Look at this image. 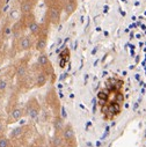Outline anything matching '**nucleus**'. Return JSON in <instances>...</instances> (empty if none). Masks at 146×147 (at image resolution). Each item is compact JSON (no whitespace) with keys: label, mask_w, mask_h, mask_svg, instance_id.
Segmentation results:
<instances>
[{"label":"nucleus","mask_w":146,"mask_h":147,"mask_svg":"<svg viewBox=\"0 0 146 147\" xmlns=\"http://www.w3.org/2000/svg\"><path fill=\"white\" fill-rule=\"evenodd\" d=\"M64 7V1L62 0H57V1L50 6H48V12H47V20L50 24L52 26H58L62 19V12Z\"/></svg>","instance_id":"f257e3e1"},{"label":"nucleus","mask_w":146,"mask_h":147,"mask_svg":"<svg viewBox=\"0 0 146 147\" xmlns=\"http://www.w3.org/2000/svg\"><path fill=\"white\" fill-rule=\"evenodd\" d=\"M60 133H62V137H63L66 146H68V147H76V145H77L76 132H74V130H73L72 125H70V124L64 125V127H63Z\"/></svg>","instance_id":"f03ea898"},{"label":"nucleus","mask_w":146,"mask_h":147,"mask_svg":"<svg viewBox=\"0 0 146 147\" xmlns=\"http://www.w3.org/2000/svg\"><path fill=\"white\" fill-rule=\"evenodd\" d=\"M23 110H24V115H27L31 119H35L40 114V104L36 101V98H31L28 102L26 109H23Z\"/></svg>","instance_id":"7ed1b4c3"},{"label":"nucleus","mask_w":146,"mask_h":147,"mask_svg":"<svg viewBox=\"0 0 146 147\" xmlns=\"http://www.w3.org/2000/svg\"><path fill=\"white\" fill-rule=\"evenodd\" d=\"M16 45H18V50L20 52L30 50L31 47H32V38H31V36L23 35V36H20V37H18V44Z\"/></svg>","instance_id":"20e7f679"},{"label":"nucleus","mask_w":146,"mask_h":147,"mask_svg":"<svg viewBox=\"0 0 146 147\" xmlns=\"http://www.w3.org/2000/svg\"><path fill=\"white\" fill-rule=\"evenodd\" d=\"M48 45V34H40L35 42V49L39 52H44Z\"/></svg>","instance_id":"39448f33"},{"label":"nucleus","mask_w":146,"mask_h":147,"mask_svg":"<svg viewBox=\"0 0 146 147\" xmlns=\"http://www.w3.org/2000/svg\"><path fill=\"white\" fill-rule=\"evenodd\" d=\"M35 5H36V3L31 1V0H22V1L20 3V12H21V14L26 15V14L32 13V11L35 8Z\"/></svg>","instance_id":"423d86ee"},{"label":"nucleus","mask_w":146,"mask_h":147,"mask_svg":"<svg viewBox=\"0 0 146 147\" xmlns=\"http://www.w3.org/2000/svg\"><path fill=\"white\" fill-rule=\"evenodd\" d=\"M77 0H64V7L63 11L65 12L66 16H71L77 9Z\"/></svg>","instance_id":"0eeeda50"},{"label":"nucleus","mask_w":146,"mask_h":147,"mask_svg":"<svg viewBox=\"0 0 146 147\" xmlns=\"http://www.w3.org/2000/svg\"><path fill=\"white\" fill-rule=\"evenodd\" d=\"M48 76H47V73L44 71H40L37 74H36L35 77V85L37 86V87H43L47 82H48Z\"/></svg>","instance_id":"6e6552de"},{"label":"nucleus","mask_w":146,"mask_h":147,"mask_svg":"<svg viewBox=\"0 0 146 147\" xmlns=\"http://www.w3.org/2000/svg\"><path fill=\"white\" fill-rule=\"evenodd\" d=\"M23 115H24V110L22 108H14L9 114V119L11 121H19L22 118Z\"/></svg>","instance_id":"1a4fd4ad"},{"label":"nucleus","mask_w":146,"mask_h":147,"mask_svg":"<svg viewBox=\"0 0 146 147\" xmlns=\"http://www.w3.org/2000/svg\"><path fill=\"white\" fill-rule=\"evenodd\" d=\"M51 144H52V147H64L65 146V141H64V139L62 137V133L56 132L55 136L52 137Z\"/></svg>","instance_id":"9d476101"},{"label":"nucleus","mask_w":146,"mask_h":147,"mask_svg":"<svg viewBox=\"0 0 146 147\" xmlns=\"http://www.w3.org/2000/svg\"><path fill=\"white\" fill-rule=\"evenodd\" d=\"M28 29L30 31V35L31 36H39L40 32H41V24H39L35 20L28 26Z\"/></svg>","instance_id":"9b49d317"},{"label":"nucleus","mask_w":146,"mask_h":147,"mask_svg":"<svg viewBox=\"0 0 146 147\" xmlns=\"http://www.w3.org/2000/svg\"><path fill=\"white\" fill-rule=\"evenodd\" d=\"M28 73V68H27V65L26 64H21L18 66V69H16V76L19 78H24Z\"/></svg>","instance_id":"f8f14e48"},{"label":"nucleus","mask_w":146,"mask_h":147,"mask_svg":"<svg viewBox=\"0 0 146 147\" xmlns=\"http://www.w3.org/2000/svg\"><path fill=\"white\" fill-rule=\"evenodd\" d=\"M53 126H55L56 132H62V130H63V127H64V123H63V119H62L59 116H57V117L55 118V121H53Z\"/></svg>","instance_id":"ddd939ff"},{"label":"nucleus","mask_w":146,"mask_h":147,"mask_svg":"<svg viewBox=\"0 0 146 147\" xmlns=\"http://www.w3.org/2000/svg\"><path fill=\"white\" fill-rule=\"evenodd\" d=\"M12 142H11V139L7 138L5 134H1L0 136V147H12Z\"/></svg>","instance_id":"4468645a"},{"label":"nucleus","mask_w":146,"mask_h":147,"mask_svg":"<svg viewBox=\"0 0 146 147\" xmlns=\"http://www.w3.org/2000/svg\"><path fill=\"white\" fill-rule=\"evenodd\" d=\"M23 132V129L22 127H15L12 132H11V139H16L19 138Z\"/></svg>","instance_id":"2eb2a0df"},{"label":"nucleus","mask_w":146,"mask_h":147,"mask_svg":"<svg viewBox=\"0 0 146 147\" xmlns=\"http://www.w3.org/2000/svg\"><path fill=\"white\" fill-rule=\"evenodd\" d=\"M7 89V81L4 79H0V94H5Z\"/></svg>","instance_id":"dca6fc26"},{"label":"nucleus","mask_w":146,"mask_h":147,"mask_svg":"<svg viewBox=\"0 0 146 147\" xmlns=\"http://www.w3.org/2000/svg\"><path fill=\"white\" fill-rule=\"evenodd\" d=\"M4 131H5V125H4V123L1 121H0V136L4 134Z\"/></svg>","instance_id":"f3484780"},{"label":"nucleus","mask_w":146,"mask_h":147,"mask_svg":"<svg viewBox=\"0 0 146 147\" xmlns=\"http://www.w3.org/2000/svg\"><path fill=\"white\" fill-rule=\"evenodd\" d=\"M57 1V0H44V3L48 5V6H50V5H52V4H55Z\"/></svg>","instance_id":"a211bd4d"},{"label":"nucleus","mask_w":146,"mask_h":147,"mask_svg":"<svg viewBox=\"0 0 146 147\" xmlns=\"http://www.w3.org/2000/svg\"><path fill=\"white\" fill-rule=\"evenodd\" d=\"M0 15H1V7H0Z\"/></svg>","instance_id":"6ab92c4d"},{"label":"nucleus","mask_w":146,"mask_h":147,"mask_svg":"<svg viewBox=\"0 0 146 147\" xmlns=\"http://www.w3.org/2000/svg\"><path fill=\"white\" fill-rule=\"evenodd\" d=\"M16 1H19V3H21V1H22V0H16Z\"/></svg>","instance_id":"aec40b11"},{"label":"nucleus","mask_w":146,"mask_h":147,"mask_svg":"<svg viewBox=\"0 0 146 147\" xmlns=\"http://www.w3.org/2000/svg\"><path fill=\"white\" fill-rule=\"evenodd\" d=\"M31 1H35V3H36V0H31Z\"/></svg>","instance_id":"412c9836"},{"label":"nucleus","mask_w":146,"mask_h":147,"mask_svg":"<svg viewBox=\"0 0 146 147\" xmlns=\"http://www.w3.org/2000/svg\"><path fill=\"white\" fill-rule=\"evenodd\" d=\"M1 1H3V0H0V4H1Z\"/></svg>","instance_id":"4be33fe9"},{"label":"nucleus","mask_w":146,"mask_h":147,"mask_svg":"<svg viewBox=\"0 0 146 147\" xmlns=\"http://www.w3.org/2000/svg\"><path fill=\"white\" fill-rule=\"evenodd\" d=\"M64 147H68V146H66V145H65V146H64Z\"/></svg>","instance_id":"5701e85b"},{"label":"nucleus","mask_w":146,"mask_h":147,"mask_svg":"<svg viewBox=\"0 0 146 147\" xmlns=\"http://www.w3.org/2000/svg\"><path fill=\"white\" fill-rule=\"evenodd\" d=\"M12 147H13V146H12ZM15 147H19V146H15Z\"/></svg>","instance_id":"b1692460"}]
</instances>
